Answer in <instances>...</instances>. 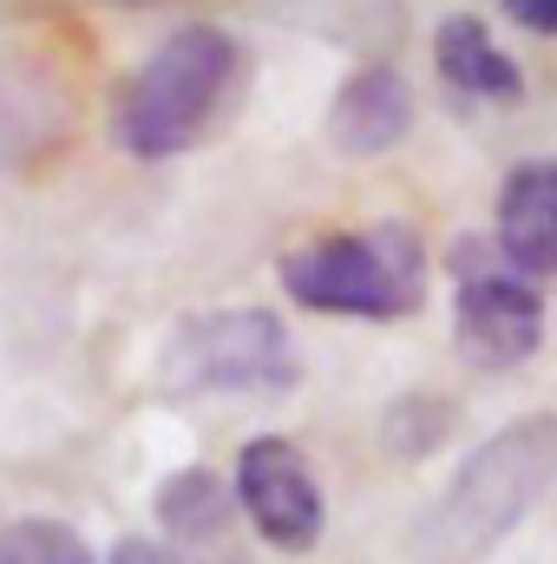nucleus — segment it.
<instances>
[{
  "label": "nucleus",
  "mask_w": 557,
  "mask_h": 564,
  "mask_svg": "<svg viewBox=\"0 0 557 564\" xmlns=\"http://www.w3.org/2000/svg\"><path fill=\"white\" fill-rule=\"evenodd\" d=\"M505 20H518L532 33H557V0H505Z\"/></svg>",
  "instance_id": "ddd939ff"
},
{
  "label": "nucleus",
  "mask_w": 557,
  "mask_h": 564,
  "mask_svg": "<svg viewBox=\"0 0 557 564\" xmlns=\"http://www.w3.org/2000/svg\"><path fill=\"white\" fill-rule=\"evenodd\" d=\"M505 270L518 276H557V164L532 158L499 191V230H492Z\"/></svg>",
  "instance_id": "6e6552de"
},
{
  "label": "nucleus",
  "mask_w": 557,
  "mask_h": 564,
  "mask_svg": "<svg viewBox=\"0 0 557 564\" xmlns=\"http://www.w3.org/2000/svg\"><path fill=\"white\" fill-rule=\"evenodd\" d=\"M551 486H557V414H525L505 433H492L485 446H472V459L452 473V486H446V499L426 525V552L439 564L492 552Z\"/></svg>",
  "instance_id": "f03ea898"
},
{
  "label": "nucleus",
  "mask_w": 557,
  "mask_h": 564,
  "mask_svg": "<svg viewBox=\"0 0 557 564\" xmlns=\"http://www.w3.org/2000/svg\"><path fill=\"white\" fill-rule=\"evenodd\" d=\"M0 564H99V558L59 519H7L0 525Z\"/></svg>",
  "instance_id": "9b49d317"
},
{
  "label": "nucleus",
  "mask_w": 557,
  "mask_h": 564,
  "mask_svg": "<svg viewBox=\"0 0 557 564\" xmlns=\"http://www.w3.org/2000/svg\"><path fill=\"white\" fill-rule=\"evenodd\" d=\"M164 394H276L295 388V341L270 308H217L171 328L157 355Z\"/></svg>",
  "instance_id": "20e7f679"
},
{
  "label": "nucleus",
  "mask_w": 557,
  "mask_h": 564,
  "mask_svg": "<svg viewBox=\"0 0 557 564\" xmlns=\"http://www.w3.org/2000/svg\"><path fill=\"white\" fill-rule=\"evenodd\" d=\"M433 66H439V79H446L452 93H466V99L512 106V99L525 93L518 59L492 40V26H485L479 13H446V20L433 26Z\"/></svg>",
  "instance_id": "1a4fd4ad"
},
{
  "label": "nucleus",
  "mask_w": 557,
  "mask_h": 564,
  "mask_svg": "<svg viewBox=\"0 0 557 564\" xmlns=\"http://www.w3.org/2000/svg\"><path fill=\"white\" fill-rule=\"evenodd\" d=\"M452 328L479 368H518L545 341V295L532 289V276L505 270V257L492 270L466 263L459 295H452Z\"/></svg>",
  "instance_id": "423d86ee"
},
{
  "label": "nucleus",
  "mask_w": 557,
  "mask_h": 564,
  "mask_svg": "<svg viewBox=\"0 0 557 564\" xmlns=\"http://www.w3.org/2000/svg\"><path fill=\"white\" fill-rule=\"evenodd\" d=\"M237 79H243V46L223 26L210 20L177 26L139 73H125L112 99V139L125 158H144V164L177 158L217 126Z\"/></svg>",
  "instance_id": "f257e3e1"
},
{
  "label": "nucleus",
  "mask_w": 557,
  "mask_h": 564,
  "mask_svg": "<svg viewBox=\"0 0 557 564\" xmlns=\"http://www.w3.org/2000/svg\"><path fill=\"white\" fill-rule=\"evenodd\" d=\"M112 564H190L177 545H157V539H119L112 545Z\"/></svg>",
  "instance_id": "f8f14e48"
},
{
  "label": "nucleus",
  "mask_w": 557,
  "mask_h": 564,
  "mask_svg": "<svg viewBox=\"0 0 557 564\" xmlns=\"http://www.w3.org/2000/svg\"><path fill=\"white\" fill-rule=\"evenodd\" d=\"M414 126V86L401 66H361L341 79L335 106H328V144L341 158H381L394 151L401 132Z\"/></svg>",
  "instance_id": "0eeeda50"
},
{
  "label": "nucleus",
  "mask_w": 557,
  "mask_h": 564,
  "mask_svg": "<svg viewBox=\"0 0 557 564\" xmlns=\"http://www.w3.org/2000/svg\"><path fill=\"white\" fill-rule=\"evenodd\" d=\"M230 486H237V506H243V519L256 525L263 545H276V552H308V545L321 539L328 499H321V486H315V473H308V459H302L295 440H282V433L243 440Z\"/></svg>",
  "instance_id": "39448f33"
},
{
  "label": "nucleus",
  "mask_w": 557,
  "mask_h": 564,
  "mask_svg": "<svg viewBox=\"0 0 557 564\" xmlns=\"http://www.w3.org/2000/svg\"><path fill=\"white\" fill-rule=\"evenodd\" d=\"M288 302L315 315H354V322H401L426 302V243L414 224H374V230H328L282 257Z\"/></svg>",
  "instance_id": "7ed1b4c3"
},
{
  "label": "nucleus",
  "mask_w": 557,
  "mask_h": 564,
  "mask_svg": "<svg viewBox=\"0 0 557 564\" xmlns=\"http://www.w3.org/2000/svg\"><path fill=\"white\" fill-rule=\"evenodd\" d=\"M151 512H157V525L171 532V545H177L184 558H190V552H204V545H223V539L237 532V519H243L237 486H230V479H217L210 466H177V473L157 486Z\"/></svg>",
  "instance_id": "9d476101"
}]
</instances>
